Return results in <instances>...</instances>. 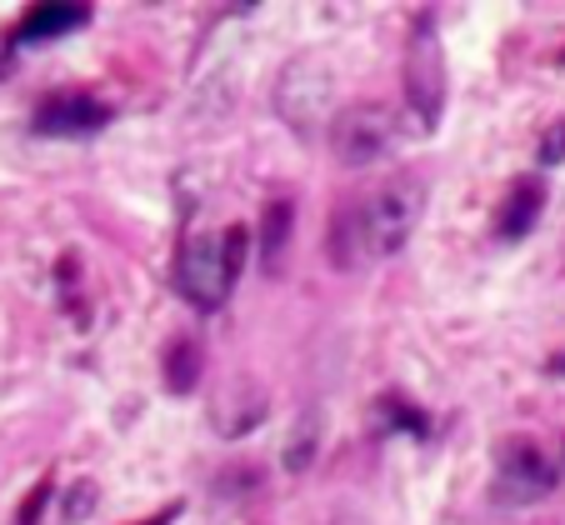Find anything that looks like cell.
<instances>
[{
    "mask_svg": "<svg viewBox=\"0 0 565 525\" xmlns=\"http://www.w3.org/2000/svg\"><path fill=\"white\" fill-rule=\"evenodd\" d=\"M310 450H316V416H306V420H300V430H296V446L286 450V471H300V465L310 461Z\"/></svg>",
    "mask_w": 565,
    "mask_h": 525,
    "instance_id": "8fae6325",
    "label": "cell"
},
{
    "mask_svg": "<svg viewBox=\"0 0 565 525\" xmlns=\"http://www.w3.org/2000/svg\"><path fill=\"white\" fill-rule=\"evenodd\" d=\"M201 371H205V355L195 341H175L171 351H166V386H171L175 396H191V390L201 386Z\"/></svg>",
    "mask_w": 565,
    "mask_h": 525,
    "instance_id": "30bf717a",
    "label": "cell"
},
{
    "mask_svg": "<svg viewBox=\"0 0 565 525\" xmlns=\"http://www.w3.org/2000/svg\"><path fill=\"white\" fill-rule=\"evenodd\" d=\"M555 491V465L535 440H505L501 446V495L505 501H541Z\"/></svg>",
    "mask_w": 565,
    "mask_h": 525,
    "instance_id": "5b68a950",
    "label": "cell"
},
{
    "mask_svg": "<svg viewBox=\"0 0 565 525\" xmlns=\"http://www.w3.org/2000/svg\"><path fill=\"white\" fill-rule=\"evenodd\" d=\"M110 120V106L86 90H61V96H45L35 106V130L41 136H86V130H100Z\"/></svg>",
    "mask_w": 565,
    "mask_h": 525,
    "instance_id": "8992f818",
    "label": "cell"
},
{
    "mask_svg": "<svg viewBox=\"0 0 565 525\" xmlns=\"http://www.w3.org/2000/svg\"><path fill=\"white\" fill-rule=\"evenodd\" d=\"M246 250H250L246 225H231L221 236H205V231L185 236L181 250H175V290L191 300L195 311H221L241 266H246Z\"/></svg>",
    "mask_w": 565,
    "mask_h": 525,
    "instance_id": "7a4b0ae2",
    "label": "cell"
},
{
    "mask_svg": "<svg viewBox=\"0 0 565 525\" xmlns=\"http://www.w3.org/2000/svg\"><path fill=\"white\" fill-rule=\"evenodd\" d=\"M545 211V185L541 181H515L511 195H505L501 215H495V236L501 240H521Z\"/></svg>",
    "mask_w": 565,
    "mask_h": 525,
    "instance_id": "ba28073f",
    "label": "cell"
},
{
    "mask_svg": "<svg viewBox=\"0 0 565 525\" xmlns=\"http://www.w3.org/2000/svg\"><path fill=\"white\" fill-rule=\"evenodd\" d=\"M406 106L420 120V130L436 126L440 106H446V55H440L430 15H420V25L411 31V45H406Z\"/></svg>",
    "mask_w": 565,
    "mask_h": 525,
    "instance_id": "3957f363",
    "label": "cell"
},
{
    "mask_svg": "<svg viewBox=\"0 0 565 525\" xmlns=\"http://www.w3.org/2000/svg\"><path fill=\"white\" fill-rule=\"evenodd\" d=\"M541 161H545V165L565 161V120H555V126L541 136Z\"/></svg>",
    "mask_w": 565,
    "mask_h": 525,
    "instance_id": "4fadbf2b",
    "label": "cell"
},
{
    "mask_svg": "<svg viewBox=\"0 0 565 525\" xmlns=\"http://www.w3.org/2000/svg\"><path fill=\"white\" fill-rule=\"evenodd\" d=\"M395 116L381 100H365V106H345L331 116V150L341 165H375L385 150L395 146Z\"/></svg>",
    "mask_w": 565,
    "mask_h": 525,
    "instance_id": "277c9868",
    "label": "cell"
},
{
    "mask_svg": "<svg viewBox=\"0 0 565 525\" xmlns=\"http://www.w3.org/2000/svg\"><path fill=\"white\" fill-rule=\"evenodd\" d=\"M45 505H51V481H41L31 495H25L21 521H15V525H41V511H45Z\"/></svg>",
    "mask_w": 565,
    "mask_h": 525,
    "instance_id": "7c38bea8",
    "label": "cell"
},
{
    "mask_svg": "<svg viewBox=\"0 0 565 525\" xmlns=\"http://www.w3.org/2000/svg\"><path fill=\"white\" fill-rule=\"evenodd\" d=\"M426 211V185L416 175H395V181L361 191L341 201L331 221V260L335 270H365L391 260L411 240Z\"/></svg>",
    "mask_w": 565,
    "mask_h": 525,
    "instance_id": "6da1fadb",
    "label": "cell"
},
{
    "mask_svg": "<svg viewBox=\"0 0 565 525\" xmlns=\"http://www.w3.org/2000/svg\"><path fill=\"white\" fill-rule=\"evenodd\" d=\"M175 515H181V505H166V511H156V515H150V521H140V525H171Z\"/></svg>",
    "mask_w": 565,
    "mask_h": 525,
    "instance_id": "5bb4252c",
    "label": "cell"
},
{
    "mask_svg": "<svg viewBox=\"0 0 565 525\" xmlns=\"http://www.w3.org/2000/svg\"><path fill=\"white\" fill-rule=\"evenodd\" d=\"M290 225H296V205H290V201H270L266 215H260V266H266L270 276L286 266Z\"/></svg>",
    "mask_w": 565,
    "mask_h": 525,
    "instance_id": "9c48e42d",
    "label": "cell"
},
{
    "mask_svg": "<svg viewBox=\"0 0 565 525\" xmlns=\"http://www.w3.org/2000/svg\"><path fill=\"white\" fill-rule=\"evenodd\" d=\"M86 21H90V6H61V0H51V6H31L21 15V25H15V35L25 45H41V41H55V35L81 31Z\"/></svg>",
    "mask_w": 565,
    "mask_h": 525,
    "instance_id": "52a82bcc",
    "label": "cell"
}]
</instances>
